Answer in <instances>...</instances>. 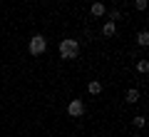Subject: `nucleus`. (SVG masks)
I'll list each match as a JSON object with an SVG mask.
<instances>
[{
  "mask_svg": "<svg viewBox=\"0 0 149 137\" xmlns=\"http://www.w3.org/2000/svg\"><path fill=\"white\" fill-rule=\"evenodd\" d=\"M27 50H30V55H42L45 50H47V40H45V35H32L30 42H27Z\"/></svg>",
  "mask_w": 149,
  "mask_h": 137,
  "instance_id": "nucleus-2",
  "label": "nucleus"
},
{
  "mask_svg": "<svg viewBox=\"0 0 149 137\" xmlns=\"http://www.w3.org/2000/svg\"><path fill=\"white\" fill-rule=\"evenodd\" d=\"M134 5H137V10H144L147 8V0H134Z\"/></svg>",
  "mask_w": 149,
  "mask_h": 137,
  "instance_id": "nucleus-11",
  "label": "nucleus"
},
{
  "mask_svg": "<svg viewBox=\"0 0 149 137\" xmlns=\"http://www.w3.org/2000/svg\"><path fill=\"white\" fill-rule=\"evenodd\" d=\"M137 45H142V48H147V45H149V32L147 30H139L137 32Z\"/></svg>",
  "mask_w": 149,
  "mask_h": 137,
  "instance_id": "nucleus-8",
  "label": "nucleus"
},
{
  "mask_svg": "<svg viewBox=\"0 0 149 137\" xmlns=\"http://www.w3.org/2000/svg\"><path fill=\"white\" fill-rule=\"evenodd\" d=\"M80 55V42L72 40V37H65V40H60V58L62 60H74Z\"/></svg>",
  "mask_w": 149,
  "mask_h": 137,
  "instance_id": "nucleus-1",
  "label": "nucleus"
},
{
  "mask_svg": "<svg viewBox=\"0 0 149 137\" xmlns=\"http://www.w3.org/2000/svg\"><path fill=\"white\" fill-rule=\"evenodd\" d=\"M134 127H144V115H137V117H134Z\"/></svg>",
  "mask_w": 149,
  "mask_h": 137,
  "instance_id": "nucleus-10",
  "label": "nucleus"
},
{
  "mask_svg": "<svg viewBox=\"0 0 149 137\" xmlns=\"http://www.w3.org/2000/svg\"><path fill=\"white\" fill-rule=\"evenodd\" d=\"M67 115H70V117H82V115H85V102L77 100V97H74V100H70V105H67Z\"/></svg>",
  "mask_w": 149,
  "mask_h": 137,
  "instance_id": "nucleus-3",
  "label": "nucleus"
},
{
  "mask_svg": "<svg viewBox=\"0 0 149 137\" xmlns=\"http://www.w3.org/2000/svg\"><path fill=\"white\" fill-rule=\"evenodd\" d=\"M102 35H104V37L117 35V22H114V20H107L104 25H102Z\"/></svg>",
  "mask_w": 149,
  "mask_h": 137,
  "instance_id": "nucleus-4",
  "label": "nucleus"
},
{
  "mask_svg": "<svg viewBox=\"0 0 149 137\" xmlns=\"http://www.w3.org/2000/svg\"><path fill=\"white\" fill-rule=\"evenodd\" d=\"M137 70H139V72H147V70H149V63H147V60H139V63H137Z\"/></svg>",
  "mask_w": 149,
  "mask_h": 137,
  "instance_id": "nucleus-9",
  "label": "nucleus"
},
{
  "mask_svg": "<svg viewBox=\"0 0 149 137\" xmlns=\"http://www.w3.org/2000/svg\"><path fill=\"white\" fill-rule=\"evenodd\" d=\"M90 13H92L95 18H102V15H104V5H102L100 0H95V3H92V8H90Z\"/></svg>",
  "mask_w": 149,
  "mask_h": 137,
  "instance_id": "nucleus-5",
  "label": "nucleus"
},
{
  "mask_svg": "<svg viewBox=\"0 0 149 137\" xmlns=\"http://www.w3.org/2000/svg\"><path fill=\"white\" fill-rule=\"evenodd\" d=\"M119 18H122V13H119V10H112V20L117 22V20H119Z\"/></svg>",
  "mask_w": 149,
  "mask_h": 137,
  "instance_id": "nucleus-12",
  "label": "nucleus"
},
{
  "mask_svg": "<svg viewBox=\"0 0 149 137\" xmlns=\"http://www.w3.org/2000/svg\"><path fill=\"white\" fill-rule=\"evenodd\" d=\"M87 92H90V95H100L102 92V82L100 80H92V82L87 85Z\"/></svg>",
  "mask_w": 149,
  "mask_h": 137,
  "instance_id": "nucleus-6",
  "label": "nucleus"
},
{
  "mask_svg": "<svg viewBox=\"0 0 149 137\" xmlns=\"http://www.w3.org/2000/svg\"><path fill=\"white\" fill-rule=\"evenodd\" d=\"M124 100L129 102V105H134V102H139V90H127V95H124Z\"/></svg>",
  "mask_w": 149,
  "mask_h": 137,
  "instance_id": "nucleus-7",
  "label": "nucleus"
}]
</instances>
